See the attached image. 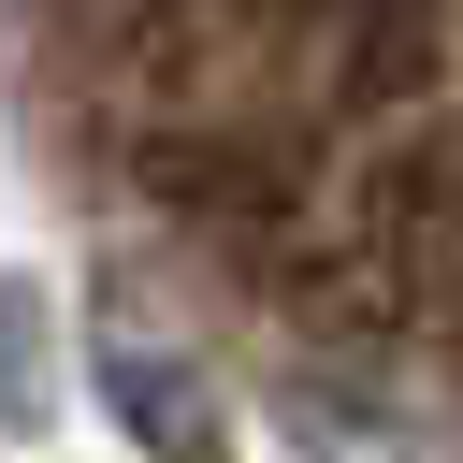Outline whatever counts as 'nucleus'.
<instances>
[{"label": "nucleus", "mask_w": 463, "mask_h": 463, "mask_svg": "<svg viewBox=\"0 0 463 463\" xmlns=\"http://www.w3.org/2000/svg\"><path fill=\"white\" fill-rule=\"evenodd\" d=\"M116 405H130L174 463H217V434H203V420H188V391H174V362H116Z\"/></svg>", "instance_id": "obj_2"}, {"label": "nucleus", "mask_w": 463, "mask_h": 463, "mask_svg": "<svg viewBox=\"0 0 463 463\" xmlns=\"http://www.w3.org/2000/svg\"><path fill=\"white\" fill-rule=\"evenodd\" d=\"M43 275H0V434H43L58 420V362H43Z\"/></svg>", "instance_id": "obj_1"}]
</instances>
